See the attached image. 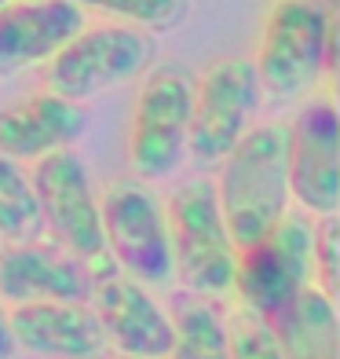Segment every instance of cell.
<instances>
[{"label": "cell", "instance_id": "obj_1", "mask_svg": "<svg viewBox=\"0 0 340 359\" xmlns=\"http://www.w3.org/2000/svg\"><path fill=\"white\" fill-rule=\"evenodd\" d=\"M216 202L234 250L267 235L293 202L285 169V125H256L223 158Z\"/></svg>", "mask_w": 340, "mask_h": 359}, {"label": "cell", "instance_id": "obj_2", "mask_svg": "<svg viewBox=\"0 0 340 359\" xmlns=\"http://www.w3.org/2000/svg\"><path fill=\"white\" fill-rule=\"evenodd\" d=\"M333 8L326 0H278L267 11L253 67L260 88L274 100H297L318 88L333 70Z\"/></svg>", "mask_w": 340, "mask_h": 359}, {"label": "cell", "instance_id": "obj_3", "mask_svg": "<svg viewBox=\"0 0 340 359\" xmlns=\"http://www.w3.org/2000/svg\"><path fill=\"white\" fill-rule=\"evenodd\" d=\"M169 246H172V271L183 290L201 297H223L234 290L238 250L216 202V184L194 180L183 184L169 198L165 209Z\"/></svg>", "mask_w": 340, "mask_h": 359}, {"label": "cell", "instance_id": "obj_4", "mask_svg": "<svg viewBox=\"0 0 340 359\" xmlns=\"http://www.w3.org/2000/svg\"><path fill=\"white\" fill-rule=\"evenodd\" d=\"M315 220L304 209H285L282 220L253 246L238 250L234 290L249 312L274 319L293 304L315 279Z\"/></svg>", "mask_w": 340, "mask_h": 359}, {"label": "cell", "instance_id": "obj_5", "mask_svg": "<svg viewBox=\"0 0 340 359\" xmlns=\"http://www.w3.org/2000/svg\"><path fill=\"white\" fill-rule=\"evenodd\" d=\"M154 59V41L147 29L125 26H80L77 34L48 59V92L85 103L106 88L139 77Z\"/></svg>", "mask_w": 340, "mask_h": 359}, {"label": "cell", "instance_id": "obj_6", "mask_svg": "<svg viewBox=\"0 0 340 359\" xmlns=\"http://www.w3.org/2000/svg\"><path fill=\"white\" fill-rule=\"evenodd\" d=\"M99 217L106 253L128 279L143 286H169L176 279L165 209L150 187H143L139 180L110 184L99 198Z\"/></svg>", "mask_w": 340, "mask_h": 359}, {"label": "cell", "instance_id": "obj_7", "mask_svg": "<svg viewBox=\"0 0 340 359\" xmlns=\"http://www.w3.org/2000/svg\"><path fill=\"white\" fill-rule=\"evenodd\" d=\"M194 77L183 67H157L139 88L132 133H128V165L136 180H165L180 169L190 136Z\"/></svg>", "mask_w": 340, "mask_h": 359}, {"label": "cell", "instance_id": "obj_8", "mask_svg": "<svg viewBox=\"0 0 340 359\" xmlns=\"http://www.w3.org/2000/svg\"><path fill=\"white\" fill-rule=\"evenodd\" d=\"M29 184H34L41 205V224L62 242V250L85 260V264H103L106 260L103 217L85 161L66 147L48 151L34 161Z\"/></svg>", "mask_w": 340, "mask_h": 359}, {"label": "cell", "instance_id": "obj_9", "mask_svg": "<svg viewBox=\"0 0 340 359\" xmlns=\"http://www.w3.org/2000/svg\"><path fill=\"white\" fill-rule=\"evenodd\" d=\"M260 95L264 88H260L253 59L246 55L216 59L194 81L187 151L198 161H220L249 133L253 114L260 107Z\"/></svg>", "mask_w": 340, "mask_h": 359}, {"label": "cell", "instance_id": "obj_10", "mask_svg": "<svg viewBox=\"0 0 340 359\" xmlns=\"http://www.w3.org/2000/svg\"><path fill=\"white\" fill-rule=\"evenodd\" d=\"M289 194L304 213L326 217L340 205V125L333 100H311L285 125Z\"/></svg>", "mask_w": 340, "mask_h": 359}, {"label": "cell", "instance_id": "obj_11", "mask_svg": "<svg viewBox=\"0 0 340 359\" xmlns=\"http://www.w3.org/2000/svg\"><path fill=\"white\" fill-rule=\"evenodd\" d=\"M92 312L99 319L106 345L121 355H147L165 359L172 348V319L165 316L143 283L128 275H95L92 286Z\"/></svg>", "mask_w": 340, "mask_h": 359}, {"label": "cell", "instance_id": "obj_12", "mask_svg": "<svg viewBox=\"0 0 340 359\" xmlns=\"http://www.w3.org/2000/svg\"><path fill=\"white\" fill-rule=\"evenodd\" d=\"M8 319L15 345L41 359H99L110 348L92 304L85 301L15 304Z\"/></svg>", "mask_w": 340, "mask_h": 359}, {"label": "cell", "instance_id": "obj_13", "mask_svg": "<svg viewBox=\"0 0 340 359\" xmlns=\"http://www.w3.org/2000/svg\"><path fill=\"white\" fill-rule=\"evenodd\" d=\"M92 264L48 246L0 250V301L37 304V301H92Z\"/></svg>", "mask_w": 340, "mask_h": 359}, {"label": "cell", "instance_id": "obj_14", "mask_svg": "<svg viewBox=\"0 0 340 359\" xmlns=\"http://www.w3.org/2000/svg\"><path fill=\"white\" fill-rule=\"evenodd\" d=\"M85 22V8H77L73 0H4L0 70H26L48 62Z\"/></svg>", "mask_w": 340, "mask_h": 359}, {"label": "cell", "instance_id": "obj_15", "mask_svg": "<svg viewBox=\"0 0 340 359\" xmlns=\"http://www.w3.org/2000/svg\"><path fill=\"white\" fill-rule=\"evenodd\" d=\"M85 133V110L55 92L29 95L26 103L0 110V154L15 161H37L48 151L70 147Z\"/></svg>", "mask_w": 340, "mask_h": 359}, {"label": "cell", "instance_id": "obj_16", "mask_svg": "<svg viewBox=\"0 0 340 359\" xmlns=\"http://www.w3.org/2000/svg\"><path fill=\"white\" fill-rule=\"evenodd\" d=\"M282 359H340L337 308L318 286H307L300 297L271 319Z\"/></svg>", "mask_w": 340, "mask_h": 359}, {"label": "cell", "instance_id": "obj_17", "mask_svg": "<svg viewBox=\"0 0 340 359\" xmlns=\"http://www.w3.org/2000/svg\"><path fill=\"white\" fill-rule=\"evenodd\" d=\"M172 348L165 359H227V316L201 293L172 297Z\"/></svg>", "mask_w": 340, "mask_h": 359}, {"label": "cell", "instance_id": "obj_18", "mask_svg": "<svg viewBox=\"0 0 340 359\" xmlns=\"http://www.w3.org/2000/svg\"><path fill=\"white\" fill-rule=\"evenodd\" d=\"M41 205L29 176L19 169L15 158L0 154V238L22 242L41 231Z\"/></svg>", "mask_w": 340, "mask_h": 359}, {"label": "cell", "instance_id": "obj_19", "mask_svg": "<svg viewBox=\"0 0 340 359\" xmlns=\"http://www.w3.org/2000/svg\"><path fill=\"white\" fill-rule=\"evenodd\" d=\"M227 359H282L271 319L241 308L227 319Z\"/></svg>", "mask_w": 340, "mask_h": 359}, {"label": "cell", "instance_id": "obj_20", "mask_svg": "<svg viewBox=\"0 0 340 359\" xmlns=\"http://www.w3.org/2000/svg\"><path fill=\"white\" fill-rule=\"evenodd\" d=\"M85 11L113 15L132 26H172L183 15V0H73Z\"/></svg>", "mask_w": 340, "mask_h": 359}, {"label": "cell", "instance_id": "obj_21", "mask_svg": "<svg viewBox=\"0 0 340 359\" xmlns=\"http://www.w3.org/2000/svg\"><path fill=\"white\" fill-rule=\"evenodd\" d=\"M311 260H315V279L326 297H337V279H340V224L337 213L318 217L315 224V242H311Z\"/></svg>", "mask_w": 340, "mask_h": 359}, {"label": "cell", "instance_id": "obj_22", "mask_svg": "<svg viewBox=\"0 0 340 359\" xmlns=\"http://www.w3.org/2000/svg\"><path fill=\"white\" fill-rule=\"evenodd\" d=\"M19 345H15V334H11V319L4 312V301H0V359H15Z\"/></svg>", "mask_w": 340, "mask_h": 359}, {"label": "cell", "instance_id": "obj_23", "mask_svg": "<svg viewBox=\"0 0 340 359\" xmlns=\"http://www.w3.org/2000/svg\"><path fill=\"white\" fill-rule=\"evenodd\" d=\"M118 359H147V355H121V352H118Z\"/></svg>", "mask_w": 340, "mask_h": 359}, {"label": "cell", "instance_id": "obj_24", "mask_svg": "<svg viewBox=\"0 0 340 359\" xmlns=\"http://www.w3.org/2000/svg\"><path fill=\"white\" fill-rule=\"evenodd\" d=\"M0 4H4V0H0Z\"/></svg>", "mask_w": 340, "mask_h": 359}, {"label": "cell", "instance_id": "obj_25", "mask_svg": "<svg viewBox=\"0 0 340 359\" xmlns=\"http://www.w3.org/2000/svg\"><path fill=\"white\" fill-rule=\"evenodd\" d=\"M0 242H4V238H0Z\"/></svg>", "mask_w": 340, "mask_h": 359}]
</instances>
